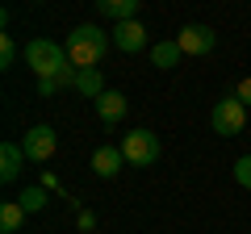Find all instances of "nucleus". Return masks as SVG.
Instances as JSON below:
<instances>
[{
    "mask_svg": "<svg viewBox=\"0 0 251 234\" xmlns=\"http://www.w3.org/2000/svg\"><path fill=\"white\" fill-rule=\"evenodd\" d=\"M109 38L100 25H75L72 34H67V42H63V50H67V63L75 67V71H88V67H97L100 59H105L109 50Z\"/></svg>",
    "mask_w": 251,
    "mask_h": 234,
    "instance_id": "obj_1",
    "label": "nucleus"
},
{
    "mask_svg": "<svg viewBox=\"0 0 251 234\" xmlns=\"http://www.w3.org/2000/svg\"><path fill=\"white\" fill-rule=\"evenodd\" d=\"M25 63H29V71H34L38 80H54L63 67H72V63H67V50H63L59 42H50V38H34V42H25Z\"/></svg>",
    "mask_w": 251,
    "mask_h": 234,
    "instance_id": "obj_2",
    "label": "nucleus"
},
{
    "mask_svg": "<svg viewBox=\"0 0 251 234\" xmlns=\"http://www.w3.org/2000/svg\"><path fill=\"white\" fill-rule=\"evenodd\" d=\"M122 155H126V163H134V167L159 163V134H151V130H130V134L122 138Z\"/></svg>",
    "mask_w": 251,
    "mask_h": 234,
    "instance_id": "obj_3",
    "label": "nucleus"
},
{
    "mask_svg": "<svg viewBox=\"0 0 251 234\" xmlns=\"http://www.w3.org/2000/svg\"><path fill=\"white\" fill-rule=\"evenodd\" d=\"M209 126H214V134H222V138L243 134V126H247V105H243L239 96L218 100V105H214V113H209Z\"/></svg>",
    "mask_w": 251,
    "mask_h": 234,
    "instance_id": "obj_4",
    "label": "nucleus"
},
{
    "mask_svg": "<svg viewBox=\"0 0 251 234\" xmlns=\"http://www.w3.org/2000/svg\"><path fill=\"white\" fill-rule=\"evenodd\" d=\"M21 151H25L29 163H50L54 151H59V134H54L50 126H34L25 134V142H21Z\"/></svg>",
    "mask_w": 251,
    "mask_h": 234,
    "instance_id": "obj_5",
    "label": "nucleus"
},
{
    "mask_svg": "<svg viewBox=\"0 0 251 234\" xmlns=\"http://www.w3.org/2000/svg\"><path fill=\"white\" fill-rule=\"evenodd\" d=\"M176 46H180L184 54L197 59V54H209V50L218 46V34H214L209 25H184V29H180V38H176Z\"/></svg>",
    "mask_w": 251,
    "mask_h": 234,
    "instance_id": "obj_6",
    "label": "nucleus"
},
{
    "mask_svg": "<svg viewBox=\"0 0 251 234\" xmlns=\"http://www.w3.org/2000/svg\"><path fill=\"white\" fill-rule=\"evenodd\" d=\"M109 42L117 46V50L122 54H138L147 46V29H143V21H122V25H113V38H109Z\"/></svg>",
    "mask_w": 251,
    "mask_h": 234,
    "instance_id": "obj_7",
    "label": "nucleus"
},
{
    "mask_svg": "<svg viewBox=\"0 0 251 234\" xmlns=\"http://www.w3.org/2000/svg\"><path fill=\"white\" fill-rule=\"evenodd\" d=\"M122 167H126L122 146H97V151H92V171H97L100 180H113Z\"/></svg>",
    "mask_w": 251,
    "mask_h": 234,
    "instance_id": "obj_8",
    "label": "nucleus"
},
{
    "mask_svg": "<svg viewBox=\"0 0 251 234\" xmlns=\"http://www.w3.org/2000/svg\"><path fill=\"white\" fill-rule=\"evenodd\" d=\"M126 109H130V100H126V92H113V88H109L105 96L97 100V117L105 121V126H117V121L126 117Z\"/></svg>",
    "mask_w": 251,
    "mask_h": 234,
    "instance_id": "obj_9",
    "label": "nucleus"
},
{
    "mask_svg": "<svg viewBox=\"0 0 251 234\" xmlns=\"http://www.w3.org/2000/svg\"><path fill=\"white\" fill-rule=\"evenodd\" d=\"M21 163H25V151H21V142H4L0 146V180L13 184L21 176Z\"/></svg>",
    "mask_w": 251,
    "mask_h": 234,
    "instance_id": "obj_10",
    "label": "nucleus"
},
{
    "mask_svg": "<svg viewBox=\"0 0 251 234\" xmlns=\"http://www.w3.org/2000/svg\"><path fill=\"white\" fill-rule=\"evenodd\" d=\"M75 92H80V96H88L92 105H97L100 96H105V75H100V67H88V71H80L75 75Z\"/></svg>",
    "mask_w": 251,
    "mask_h": 234,
    "instance_id": "obj_11",
    "label": "nucleus"
},
{
    "mask_svg": "<svg viewBox=\"0 0 251 234\" xmlns=\"http://www.w3.org/2000/svg\"><path fill=\"white\" fill-rule=\"evenodd\" d=\"M97 13L122 25V21H134V13H138V0H100V4H97Z\"/></svg>",
    "mask_w": 251,
    "mask_h": 234,
    "instance_id": "obj_12",
    "label": "nucleus"
},
{
    "mask_svg": "<svg viewBox=\"0 0 251 234\" xmlns=\"http://www.w3.org/2000/svg\"><path fill=\"white\" fill-rule=\"evenodd\" d=\"M180 59H184V50H180L176 42H155V46H151V63L163 67V71H168V67H176Z\"/></svg>",
    "mask_w": 251,
    "mask_h": 234,
    "instance_id": "obj_13",
    "label": "nucleus"
},
{
    "mask_svg": "<svg viewBox=\"0 0 251 234\" xmlns=\"http://www.w3.org/2000/svg\"><path fill=\"white\" fill-rule=\"evenodd\" d=\"M21 226H25V209H21L17 201H4V205H0V230H4V234H17Z\"/></svg>",
    "mask_w": 251,
    "mask_h": 234,
    "instance_id": "obj_14",
    "label": "nucleus"
},
{
    "mask_svg": "<svg viewBox=\"0 0 251 234\" xmlns=\"http://www.w3.org/2000/svg\"><path fill=\"white\" fill-rule=\"evenodd\" d=\"M17 205L25 209V213H38V209H46V188H42V184H29V188L17 197Z\"/></svg>",
    "mask_w": 251,
    "mask_h": 234,
    "instance_id": "obj_15",
    "label": "nucleus"
},
{
    "mask_svg": "<svg viewBox=\"0 0 251 234\" xmlns=\"http://www.w3.org/2000/svg\"><path fill=\"white\" fill-rule=\"evenodd\" d=\"M13 59H17V42H13V38L4 34V38H0V67L9 71V67H13Z\"/></svg>",
    "mask_w": 251,
    "mask_h": 234,
    "instance_id": "obj_16",
    "label": "nucleus"
},
{
    "mask_svg": "<svg viewBox=\"0 0 251 234\" xmlns=\"http://www.w3.org/2000/svg\"><path fill=\"white\" fill-rule=\"evenodd\" d=\"M234 180H239V184H243V188H247V192H251V155H243V159H239V163H234Z\"/></svg>",
    "mask_w": 251,
    "mask_h": 234,
    "instance_id": "obj_17",
    "label": "nucleus"
},
{
    "mask_svg": "<svg viewBox=\"0 0 251 234\" xmlns=\"http://www.w3.org/2000/svg\"><path fill=\"white\" fill-rule=\"evenodd\" d=\"M234 96H239L243 105L251 109V75H243V80H239V88H234Z\"/></svg>",
    "mask_w": 251,
    "mask_h": 234,
    "instance_id": "obj_18",
    "label": "nucleus"
},
{
    "mask_svg": "<svg viewBox=\"0 0 251 234\" xmlns=\"http://www.w3.org/2000/svg\"><path fill=\"white\" fill-rule=\"evenodd\" d=\"M38 92H42V96H54V92H59V80H38Z\"/></svg>",
    "mask_w": 251,
    "mask_h": 234,
    "instance_id": "obj_19",
    "label": "nucleus"
}]
</instances>
